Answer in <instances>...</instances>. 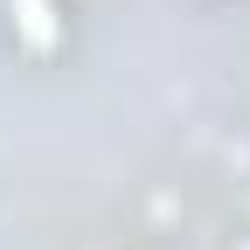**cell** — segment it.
<instances>
[{"label": "cell", "instance_id": "obj_1", "mask_svg": "<svg viewBox=\"0 0 250 250\" xmlns=\"http://www.w3.org/2000/svg\"><path fill=\"white\" fill-rule=\"evenodd\" d=\"M21 21L35 28V42H49V14H42V0H21Z\"/></svg>", "mask_w": 250, "mask_h": 250}]
</instances>
